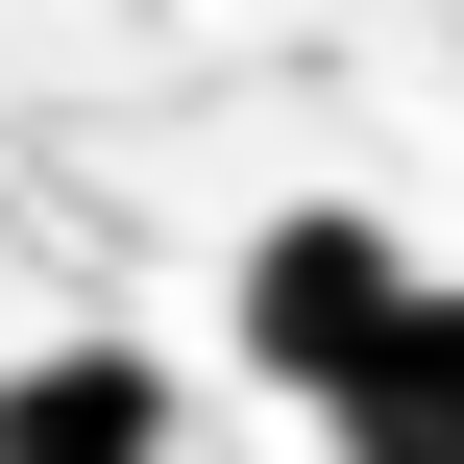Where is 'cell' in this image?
Instances as JSON below:
<instances>
[{"mask_svg": "<svg viewBox=\"0 0 464 464\" xmlns=\"http://www.w3.org/2000/svg\"><path fill=\"white\" fill-rule=\"evenodd\" d=\"M416 294H440V269H416L392 220H343V196H318V220H269V245H245V367H269V392H343Z\"/></svg>", "mask_w": 464, "mask_h": 464, "instance_id": "6da1fadb", "label": "cell"}, {"mask_svg": "<svg viewBox=\"0 0 464 464\" xmlns=\"http://www.w3.org/2000/svg\"><path fill=\"white\" fill-rule=\"evenodd\" d=\"M0 464H171V367H147V343H49V367H0Z\"/></svg>", "mask_w": 464, "mask_h": 464, "instance_id": "7a4b0ae2", "label": "cell"}, {"mask_svg": "<svg viewBox=\"0 0 464 464\" xmlns=\"http://www.w3.org/2000/svg\"><path fill=\"white\" fill-rule=\"evenodd\" d=\"M318 416H343V464H464V294H416Z\"/></svg>", "mask_w": 464, "mask_h": 464, "instance_id": "3957f363", "label": "cell"}]
</instances>
